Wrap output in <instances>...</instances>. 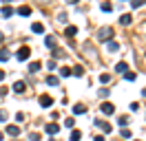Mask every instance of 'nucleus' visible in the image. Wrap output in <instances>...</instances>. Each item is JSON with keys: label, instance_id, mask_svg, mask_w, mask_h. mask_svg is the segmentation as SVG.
Here are the masks:
<instances>
[{"label": "nucleus", "instance_id": "nucleus-15", "mask_svg": "<svg viewBox=\"0 0 146 141\" xmlns=\"http://www.w3.org/2000/svg\"><path fill=\"white\" fill-rule=\"evenodd\" d=\"M115 70H117V73H126V70H128L126 62H117V64H115Z\"/></svg>", "mask_w": 146, "mask_h": 141}, {"label": "nucleus", "instance_id": "nucleus-27", "mask_svg": "<svg viewBox=\"0 0 146 141\" xmlns=\"http://www.w3.org/2000/svg\"><path fill=\"white\" fill-rule=\"evenodd\" d=\"M100 82H102V84H109V82H111V75H109V73H102V75H100Z\"/></svg>", "mask_w": 146, "mask_h": 141}, {"label": "nucleus", "instance_id": "nucleus-39", "mask_svg": "<svg viewBox=\"0 0 146 141\" xmlns=\"http://www.w3.org/2000/svg\"><path fill=\"white\" fill-rule=\"evenodd\" d=\"M2 40H5V35H2V31H0V42H2Z\"/></svg>", "mask_w": 146, "mask_h": 141}, {"label": "nucleus", "instance_id": "nucleus-43", "mask_svg": "<svg viewBox=\"0 0 146 141\" xmlns=\"http://www.w3.org/2000/svg\"><path fill=\"white\" fill-rule=\"evenodd\" d=\"M124 2H126V0H124ZM128 2H131V0H128Z\"/></svg>", "mask_w": 146, "mask_h": 141}, {"label": "nucleus", "instance_id": "nucleus-40", "mask_svg": "<svg viewBox=\"0 0 146 141\" xmlns=\"http://www.w3.org/2000/svg\"><path fill=\"white\" fill-rule=\"evenodd\" d=\"M142 95H144V97H146V88H142Z\"/></svg>", "mask_w": 146, "mask_h": 141}, {"label": "nucleus", "instance_id": "nucleus-30", "mask_svg": "<svg viewBox=\"0 0 146 141\" xmlns=\"http://www.w3.org/2000/svg\"><path fill=\"white\" fill-rule=\"evenodd\" d=\"M124 77H126V82H135L137 75H135V73H128V70H126V73H124Z\"/></svg>", "mask_w": 146, "mask_h": 141}, {"label": "nucleus", "instance_id": "nucleus-12", "mask_svg": "<svg viewBox=\"0 0 146 141\" xmlns=\"http://www.w3.org/2000/svg\"><path fill=\"white\" fill-rule=\"evenodd\" d=\"M64 35H66V38H75V35H78V26H66Z\"/></svg>", "mask_w": 146, "mask_h": 141}, {"label": "nucleus", "instance_id": "nucleus-6", "mask_svg": "<svg viewBox=\"0 0 146 141\" xmlns=\"http://www.w3.org/2000/svg\"><path fill=\"white\" fill-rule=\"evenodd\" d=\"M7 134H11V137H18V134H20V126L9 123V126H7Z\"/></svg>", "mask_w": 146, "mask_h": 141}, {"label": "nucleus", "instance_id": "nucleus-33", "mask_svg": "<svg viewBox=\"0 0 146 141\" xmlns=\"http://www.w3.org/2000/svg\"><path fill=\"white\" fill-rule=\"evenodd\" d=\"M131 7H133V9L142 7V0H131Z\"/></svg>", "mask_w": 146, "mask_h": 141}, {"label": "nucleus", "instance_id": "nucleus-16", "mask_svg": "<svg viewBox=\"0 0 146 141\" xmlns=\"http://www.w3.org/2000/svg\"><path fill=\"white\" fill-rule=\"evenodd\" d=\"M71 75H75V77H82V75H84V66H75V69H71Z\"/></svg>", "mask_w": 146, "mask_h": 141}, {"label": "nucleus", "instance_id": "nucleus-24", "mask_svg": "<svg viewBox=\"0 0 146 141\" xmlns=\"http://www.w3.org/2000/svg\"><path fill=\"white\" fill-rule=\"evenodd\" d=\"M102 11H104V13H111V11H113V5H109V2H102Z\"/></svg>", "mask_w": 146, "mask_h": 141}, {"label": "nucleus", "instance_id": "nucleus-36", "mask_svg": "<svg viewBox=\"0 0 146 141\" xmlns=\"http://www.w3.org/2000/svg\"><path fill=\"white\" fill-rule=\"evenodd\" d=\"M2 79H5V70H0V82H2Z\"/></svg>", "mask_w": 146, "mask_h": 141}, {"label": "nucleus", "instance_id": "nucleus-34", "mask_svg": "<svg viewBox=\"0 0 146 141\" xmlns=\"http://www.w3.org/2000/svg\"><path fill=\"white\" fill-rule=\"evenodd\" d=\"M16 121H18V123H20V121H25V115L18 113V115H16Z\"/></svg>", "mask_w": 146, "mask_h": 141}, {"label": "nucleus", "instance_id": "nucleus-18", "mask_svg": "<svg viewBox=\"0 0 146 141\" xmlns=\"http://www.w3.org/2000/svg\"><path fill=\"white\" fill-rule=\"evenodd\" d=\"M13 16V9L9 7V5H7V7H2V18H11Z\"/></svg>", "mask_w": 146, "mask_h": 141}, {"label": "nucleus", "instance_id": "nucleus-10", "mask_svg": "<svg viewBox=\"0 0 146 141\" xmlns=\"http://www.w3.org/2000/svg\"><path fill=\"white\" fill-rule=\"evenodd\" d=\"M131 22H133V16H131V13H124V16L119 18V24H124V26H128Z\"/></svg>", "mask_w": 146, "mask_h": 141}, {"label": "nucleus", "instance_id": "nucleus-7", "mask_svg": "<svg viewBox=\"0 0 146 141\" xmlns=\"http://www.w3.org/2000/svg\"><path fill=\"white\" fill-rule=\"evenodd\" d=\"M95 126H100L102 132H113V126H111V123H106V121H100V119H98V121H95Z\"/></svg>", "mask_w": 146, "mask_h": 141}, {"label": "nucleus", "instance_id": "nucleus-35", "mask_svg": "<svg viewBox=\"0 0 146 141\" xmlns=\"http://www.w3.org/2000/svg\"><path fill=\"white\" fill-rule=\"evenodd\" d=\"M93 141H104V137H102V134H98V137H93Z\"/></svg>", "mask_w": 146, "mask_h": 141}, {"label": "nucleus", "instance_id": "nucleus-21", "mask_svg": "<svg viewBox=\"0 0 146 141\" xmlns=\"http://www.w3.org/2000/svg\"><path fill=\"white\" fill-rule=\"evenodd\" d=\"M80 137H82V132H80V130H71V139H69V141H80Z\"/></svg>", "mask_w": 146, "mask_h": 141}, {"label": "nucleus", "instance_id": "nucleus-8", "mask_svg": "<svg viewBox=\"0 0 146 141\" xmlns=\"http://www.w3.org/2000/svg\"><path fill=\"white\" fill-rule=\"evenodd\" d=\"M13 90H16V93H25V90H27V84H25L22 79H18V82L13 84Z\"/></svg>", "mask_w": 146, "mask_h": 141}, {"label": "nucleus", "instance_id": "nucleus-42", "mask_svg": "<svg viewBox=\"0 0 146 141\" xmlns=\"http://www.w3.org/2000/svg\"><path fill=\"white\" fill-rule=\"evenodd\" d=\"M49 141H55V139H49Z\"/></svg>", "mask_w": 146, "mask_h": 141}, {"label": "nucleus", "instance_id": "nucleus-26", "mask_svg": "<svg viewBox=\"0 0 146 141\" xmlns=\"http://www.w3.org/2000/svg\"><path fill=\"white\" fill-rule=\"evenodd\" d=\"M128 121H131V119H128L126 115H122V117L117 119V123H119V126H124V128H126V123H128Z\"/></svg>", "mask_w": 146, "mask_h": 141}, {"label": "nucleus", "instance_id": "nucleus-41", "mask_svg": "<svg viewBox=\"0 0 146 141\" xmlns=\"http://www.w3.org/2000/svg\"><path fill=\"white\" fill-rule=\"evenodd\" d=\"M40 2H51V0H40Z\"/></svg>", "mask_w": 146, "mask_h": 141}, {"label": "nucleus", "instance_id": "nucleus-38", "mask_svg": "<svg viewBox=\"0 0 146 141\" xmlns=\"http://www.w3.org/2000/svg\"><path fill=\"white\" fill-rule=\"evenodd\" d=\"M66 2H69V5H75V2H78V0H66Z\"/></svg>", "mask_w": 146, "mask_h": 141}, {"label": "nucleus", "instance_id": "nucleus-3", "mask_svg": "<svg viewBox=\"0 0 146 141\" xmlns=\"http://www.w3.org/2000/svg\"><path fill=\"white\" fill-rule=\"evenodd\" d=\"M100 110H102V115H113V113H115V106L111 104V101H102Z\"/></svg>", "mask_w": 146, "mask_h": 141}, {"label": "nucleus", "instance_id": "nucleus-37", "mask_svg": "<svg viewBox=\"0 0 146 141\" xmlns=\"http://www.w3.org/2000/svg\"><path fill=\"white\" fill-rule=\"evenodd\" d=\"M9 2H11V0H2V5H5V7H7V5H9Z\"/></svg>", "mask_w": 146, "mask_h": 141}, {"label": "nucleus", "instance_id": "nucleus-14", "mask_svg": "<svg viewBox=\"0 0 146 141\" xmlns=\"http://www.w3.org/2000/svg\"><path fill=\"white\" fill-rule=\"evenodd\" d=\"M40 69H42V64H40V62H31V64H29V73H38Z\"/></svg>", "mask_w": 146, "mask_h": 141}, {"label": "nucleus", "instance_id": "nucleus-17", "mask_svg": "<svg viewBox=\"0 0 146 141\" xmlns=\"http://www.w3.org/2000/svg\"><path fill=\"white\" fill-rule=\"evenodd\" d=\"M46 84H49V86H58V84H60V79L55 77V75H49V77H46Z\"/></svg>", "mask_w": 146, "mask_h": 141}, {"label": "nucleus", "instance_id": "nucleus-23", "mask_svg": "<svg viewBox=\"0 0 146 141\" xmlns=\"http://www.w3.org/2000/svg\"><path fill=\"white\" fill-rule=\"evenodd\" d=\"M60 75H62V77H71V69H69V66H62V69H60Z\"/></svg>", "mask_w": 146, "mask_h": 141}, {"label": "nucleus", "instance_id": "nucleus-28", "mask_svg": "<svg viewBox=\"0 0 146 141\" xmlns=\"http://www.w3.org/2000/svg\"><path fill=\"white\" fill-rule=\"evenodd\" d=\"M64 126H66V128H71V130H73V126H75V119H73V117H69V119H64Z\"/></svg>", "mask_w": 146, "mask_h": 141}, {"label": "nucleus", "instance_id": "nucleus-20", "mask_svg": "<svg viewBox=\"0 0 146 141\" xmlns=\"http://www.w3.org/2000/svg\"><path fill=\"white\" fill-rule=\"evenodd\" d=\"M66 20H69V16H66L64 11H60V13H58V22H60V24H66Z\"/></svg>", "mask_w": 146, "mask_h": 141}, {"label": "nucleus", "instance_id": "nucleus-32", "mask_svg": "<svg viewBox=\"0 0 146 141\" xmlns=\"http://www.w3.org/2000/svg\"><path fill=\"white\" fill-rule=\"evenodd\" d=\"M29 141H40V134H38V132H31V134H29Z\"/></svg>", "mask_w": 146, "mask_h": 141}, {"label": "nucleus", "instance_id": "nucleus-5", "mask_svg": "<svg viewBox=\"0 0 146 141\" xmlns=\"http://www.w3.org/2000/svg\"><path fill=\"white\" fill-rule=\"evenodd\" d=\"M46 134H51V137H58V132H60V126L58 123H46Z\"/></svg>", "mask_w": 146, "mask_h": 141}, {"label": "nucleus", "instance_id": "nucleus-4", "mask_svg": "<svg viewBox=\"0 0 146 141\" xmlns=\"http://www.w3.org/2000/svg\"><path fill=\"white\" fill-rule=\"evenodd\" d=\"M40 106H42V108H51V106H53V97L51 95H40Z\"/></svg>", "mask_w": 146, "mask_h": 141}, {"label": "nucleus", "instance_id": "nucleus-25", "mask_svg": "<svg viewBox=\"0 0 146 141\" xmlns=\"http://www.w3.org/2000/svg\"><path fill=\"white\" fill-rule=\"evenodd\" d=\"M18 13H20V16H29V13H31V7H27V5H25V7L18 9Z\"/></svg>", "mask_w": 146, "mask_h": 141}, {"label": "nucleus", "instance_id": "nucleus-22", "mask_svg": "<svg viewBox=\"0 0 146 141\" xmlns=\"http://www.w3.org/2000/svg\"><path fill=\"white\" fill-rule=\"evenodd\" d=\"M44 42H46V46H49V49H53V46H55V38H53V35H46Z\"/></svg>", "mask_w": 146, "mask_h": 141}, {"label": "nucleus", "instance_id": "nucleus-19", "mask_svg": "<svg viewBox=\"0 0 146 141\" xmlns=\"http://www.w3.org/2000/svg\"><path fill=\"white\" fill-rule=\"evenodd\" d=\"M7 60H9V51L2 46V49H0V62H7Z\"/></svg>", "mask_w": 146, "mask_h": 141}, {"label": "nucleus", "instance_id": "nucleus-1", "mask_svg": "<svg viewBox=\"0 0 146 141\" xmlns=\"http://www.w3.org/2000/svg\"><path fill=\"white\" fill-rule=\"evenodd\" d=\"M95 38H98L100 42H109V40H113V29H111V26H100Z\"/></svg>", "mask_w": 146, "mask_h": 141}, {"label": "nucleus", "instance_id": "nucleus-13", "mask_svg": "<svg viewBox=\"0 0 146 141\" xmlns=\"http://www.w3.org/2000/svg\"><path fill=\"white\" fill-rule=\"evenodd\" d=\"M31 31H33V33H44V26L40 24V22H33V24H31Z\"/></svg>", "mask_w": 146, "mask_h": 141}, {"label": "nucleus", "instance_id": "nucleus-9", "mask_svg": "<svg viewBox=\"0 0 146 141\" xmlns=\"http://www.w3.org/2000/svg\"><path fill=\"white\" fill-rule=\"evenodd\" d=\"M106 51H111V53L119 51V44L115 42V40H109V42H106Z\"/></svg>", "mask_w": 146, "mask_h": 141}, {"label": "nucleus", "instance_id": "nucleus-29", "mask_svg": "<svg viewBox=\"0 0 146 141\" xmlns=\"http://www.w3.org/2000/svg\"><path fill=\"white\" fill-rule=\"evenodd\" d=\"M7 119H9V113L7 110H0V123H5Z\"/></svg>", "mask_w": 146, "mask_h": 141}, {"label": "nucleus", "instance_id": "nucleus-31", "mask_svg": "<svg viewBox=\"0 0 146 141\" xmlns=\"http://www.w3.org/2000/svg\"><path fill=\"white\" fill-rule=\"evenodd\" d=\"M122 137H124V139H131L133 134H131V130H128V128H122Z\"/></svg>", "mask_w": 146, "mask_h": 141}, {"label": "nucleus", "instance_id": "nucleus-2", "mask_svg": "<svg viewBox=\"0 0 146 141\" xmlns=\"http://www.w3.org/2000/svg\"><path fill=\"white\" fill-rule=\"evenodd\" d=\"M16 57H18V62H27L29 57H31V49H29V46L18 49V51H16Z\"/></svg>", "mask_w": 146, "mask_h": 141}, {"label": "nucleus", "instance_id": "nucleus-11", "mask_svg": "<svg viewBox=\"0 0 146 141\" xmlns=\"http://www.w3.org/2000/svg\"><path fill=\"white\" fill-rule=\"evenodd\" d=\"M86 113V106L84 104H75L73 106V115H84Z\"/></svg>", "mask_w": 146, "mask_h": 141}]
</instances>
